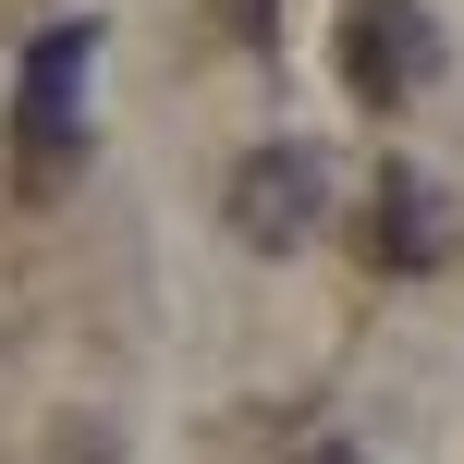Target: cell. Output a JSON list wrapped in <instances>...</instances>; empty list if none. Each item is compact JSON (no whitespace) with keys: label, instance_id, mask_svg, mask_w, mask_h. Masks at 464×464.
Masks as SVG:
<instances>
[{"label":"cell","instance_id":"obj_1","mask_svg":"<svg viewBox=\"0 0 464 464\" xmlns=\"http://www.w3.org/2000/svg\"><path fill=\"white\" fill-rule=\"evenodd\" d=\"M220 220H232V245H256V256H294L305 232L330 220V171H318V147H256V160H232V184H220Z\"/></svg>","mask_w":464,"mask_h":464},{"label":"cell","instance_id":"obj_5","mask_svg":"<svg viewBox=\"0 0 464 464\" xmlns=\"http://www.w3.org/2000/svg\"><path fill=\"white\" fill-rule=\"evenodd\" d=\"M294 464H367V452H343V440H305V452H294Z\"/></svg>","mask_w":464,"mask_h":464},{"label":"cell","instance_id":"obj_4","mask_svg":"<svg viewBox=\"0 0 464 464\" xmlns=\"http://www.w3.org/2000/svg\"><path fill=\"white\" fill-rule=\"evenodd\" d=\"M354 256H367L379 281H428L452 256V196L428 184V171H379L367 208H354Z\"/></svg>","mask_w":464,"mask_h":464},{"label":"cell","instance_id":"obj_2","mask_svg":"<svg viewBox=\"0 0 464 464\" xmlns=\"http://www.w3.org/2000/svg\"><path fill=\"white\" fill-rule=\"evenodd\" d=\"M86 49H98V24H37V49H24V98H13V160H24V184H62V160H73V86H86Z\"/></svg>","mask_w":464,"mask_h":464},{"label":"cell","instance_id":"obj_3","mask_svg":"<svg viewBox=\"0 0 464 464\" xmlns=\"http://www.w3.org/2000/svg\"><path fill=\"white\" fill-rule=\"evenodd\" d=\"M343 86L367 98V111L428 98V86H440V24H428L416 0H354V13H343Z\"/></svg>","mask_w":464,"mask_h":464}]
</instances>
